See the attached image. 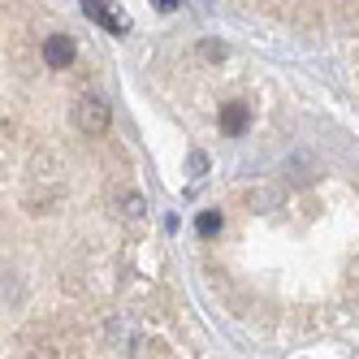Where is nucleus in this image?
<instances>
[{"label":"nucleus","mask_w":359,"mask_h":359,"mask_svg":"<svg viewBox=\"0 0 359 359\" xmlns=\"http://www.w3.org/2000/svg\"><path fill=\"white\" fill-rule=\"evenodd\" d=\"M290 177H294V187H307V182H312V161H307V156H294V161H290Z\"/></svg>","instance_id":"obj_6"},{"label":"nucleus","mask_w":359,"mask_h":359,"mask_svg":"<svg viewBox=\"0 0 359 359\" xmlns=\"http://www.w3.org/2000/svg\"><path fill=\"white\" fill-rule=\"evenodd\" d=\"M43 61L53 65V69H69L74 61H79V48H74L69 35H48L43 39Z\"/></svg>","instance_id":"obj_3"},{"label":"nucleus","mask_w":359,"mask_h":359,"mask_svg":"<svg viewBox=\"0 0 359 359\" xmlns=\"http://www.w3.org/2000/svg\"><path fill=\"white\" fill-rule=\"evenodd\" d=\"M143 208H147V203H143L139 191H121V212L126 217H143Z\"/></svg>","instance_id":"obj_7"},{"label":"nucleus","mask_w":359,"mask_h":359,"mask_svg":"<svg viewBox=\"0 0 359 359\" xmlns=\"http://www.w3.org/2000/svg\"><path fill=\"white\" fill-rule=\"evenodd\" d=\"M251 126V104H243V100H229V104L221 109V130L225 135H243Z\"/></svg>","instance_id":"obj_4"},{"label":"nucleus","mask_w":359,"mask_h":359,"mask_svg":"<svg viewBox=\"0 0 359 359\" xmlns=\"http://www.w3.org/2000/svg\"><path fill=\"white\" fill-rule=\"evenodd\" d=\"M221 225H225L221 212H199V221H195V229H199L203 238H217V234H221Z\"/></svg>","instance_id":"obj_5"},{"label":"nucleus","mask_w":359,"mask_h":359,"mask_svg":"<svg viewBox=\"0 0 359 359\" xmlns=\"http://www.w3.org/2000/svg\"><path fill=\"white\" fill-rule=\"evenodd\" d=\"M74 126H79L83 135H104L109 130V104L100 95H83L79 104H74Z\"/></svg>","instance_id":"obj_1"},{"label":"nucleus","mask_w":359,"mask_h":359,"mask_svg":"<svg viewBox=\"0 0 359 359\" xmlns=\"http://www.w3.org/2000/svg\"><path fill=\"white\" fill-rule=\"evenodd\" d=\"M203 169H208V156H203V151H195V156H191V173H195V177H199V173H203Z\"/></svg>","instance_id":"obj_9"},{"label":"nucleus","mask_w":359,"mask_h":359,"mask_svg":"<svg viewBox=\"0 0 359 359\" xmlns=\"http://www.w3.org/2000/svg\"><path fill=\"white\" fill-rule=\"evenodd\" d=\"M156 9H165V13H169V9H177V0H156Z\"/></svg>","instance_id":"obj_10"},{"label":"nucleus","mask_w":359,"mask_h":359,"mask_svg":"<svg viewBox=\"0 0 359 359\" xmlns=\"http://www.w3.org/2000/svg\"><path fill=\"white\" fill-rule=\"evenodd\" d=\"M199 53H203V61H225V43L221 39H203Z\"/></svg>","instance_id":"obj_8"},{"label":"nucleus","mask_w":359,"mask_h":359,"mask_svg":"<svg viewBox=\"0 0 359 359\" xmlns=\"http://www.w3.org/2000/svg\"><path fill=\"white\" fill-rule=\"evenodd\" d=\"M83 9H87V18L95 22V27H104L109 35H126V31H130V18H126L121 9H113V5H104V0H83Z\"/></svg>","instance_id":"obj_2"}]
</instances>
